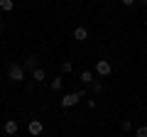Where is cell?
Returning <instances> with one entry per match:
<instances>
[{
	"instance_id": "cell-17",
	"label": "cell",
	"mask_w": 147,
	"mask_h": 137,
	"mask_svg": "<svg viewBox=\"0 0 147 137\" xmlns=\"http://www.w3.org/2000/svg\"><path fill=\"white\" fill-rule=\"evenodd\" d=\"M120 3H123V5H125V7H130V5H135L137 0H120Z\"/></svg>"
},
{
	"instance_id": "cell-9",
	"label": "cell",
	"mask_w": 147,
	"mask_h": 137,
	"mask_svg": "<svg viewBox=\"0 0 147 137\" xmlns=\"http://www.w3.org/2000/svg\"><path fill=\"white\" fill-rule=\"evenodd\" d=\"M0 7H3L5 12H12L15 10V0H0Z\"/></svg>"
},
{
	"instance_id": "cell-12",
	"label": "cell",
	"mask_w": 147,
	"mask_h": 137,
	"mask_svg": "<svg viewBox=\"0 0 147 137\" xmlns=\"http://www.w3.org/2000/svg\"><path fill=\"white\" fill-rule=\"evenodd\" d=\"M81 81H84V83H91V81H93V74H91V71H81Z\"/></svg>"
},
{
	"instance_id": "cell-4",
	"label": "cell",
	"mask_w": 147,
	"mask_h": 137,
	"mask_svg": "<svg viewBox=\"0 0 147 137\" xmlns=\"http://www.w3.org/2000/svg\"><path fill=\"white\" fill-rule=\"evenodd\" d=\"M27 130H30V135H32V137H39V135L44 132V125H42V120H37V118H34V120H30Z\"/></svg>"
},
{
	"instance_id": "cell-11",
	"label": "cell",
	"mask_w": 147,
	"mask_h": 137,
	"mask_svg": "<svg viewBox=\"0 0 147 137\" xmlns=\"http://www.w3.org/2000/svg\"><path fill=\"white\" fill-rule=\"evenodd\" d=\"M91 93H93V95H98L100 93V91H103V83H100V81H91Z\"/></svg>"
},
{
	"instance_id": "cell-18",
	"label": "cell",
	"mask_w": 147,
	"mask_h": 137,
	"mask_svg": "<svg viewBox=\"0 0 147 137\" xmlns=\"http://www.w3.org/2000/svg\"><path fill=\"white\" fill-rule=\"evenodd\" d=\"M0 34H3V20H0Z\"/></svg>"
},
{
	"instance_id": "cell-3",
	"label": "cell",
	"mask_w": 147,
	"mask_h": 137,
	"mask_svg": "<svg viewBox=\"0 0 147 137\" xmlns=\"http://www.w3.org/2000/svg\"><path fill=\"white\" fill-rule=\"evenodd\" d=\"M96 74L103 76V79L110 76V74H113V64H110L108 59H98V61H96Z\"/></svg>"
},
{
	"instance_id": "cell-13",
	"label": "cell",
	"mask_w": 147,
	"mask_h": 137,
	"mask_svg": "<svg viewBox=\"0 0 147 137\" xmlns=\"http://www.w3.org/2000/svg\"><path fill=\"white\" fill-rule=\"evenodd\" d=\"M135 137H147V125H140L135 130Z\"/></svg>"
},
{
	"instance_id": "cell-14",
	"label": "cell",
	"mask_w": 147,
	"mask_h": 137,
	"mask_svg": "<svg viewBox=\"0 0 147 137\" xmlns=\"http://www.w3.org/2000/svg\"><path fill=\"white\" fill-rule=\"evenodd\" d=\"M71 68H74V64H71V61H64V64H61V71H64V74H69Z\"/></svg>"
},
{
	"instance_id": "cell-1",
	"label": "cell",
	"mask_w": 147,
	"mask_h": 137,
	"mask_svg": "<svg viewBox=\"0 0 147 137\" xmlns=\"http://www.w3.org/2000/svg\"><path fill=\"white\" fill-rule=\"evenodd\" d=\"M7 79L15 81V83H22V81H25V68H22V64L12 61L10 66H7Z\"/></svg>"
},
{
	"instance_id": "cell-15",
	"label": "cell",
	"mask_w": 147,
	"mask_h": 137,
	"mask_svg": "<svg viewBox=\"0 0 147 137\" xmlns=\"http://www.w3.org/2000/svg\"><path fill=\"white\" fill-rule=\"evenodd\" d=\"M86 105H88V108H91V110H96V105H98V103H96V98H93V95H91V98H88V100H86Z\"/></svg>"
},
{
	"instance_id": "cell-7",
	"label": "cell",
	"mask_w": 147,
	"mask_h": 137,
	"mask_svg": "<svg viewBox=\"0 0 147 137\" xmlns=\"http://www.w3.org/2000/svg\"><path fill=\"white\" fill-rule=\"evenodd\" d=\"M37 66H39V59H37V56H27L25 64H22V68H25V71H34Z\"/></svg>"
},
{
	"instance_id": "cell-2",
	"label": "cell",
	"mask_w": 147,
	"mask_h": 137,
	"mask_svg": "<svg viewBox=\"0 0 147 137\" xmlns=\"http://www.w3.org/2000/svg\"><path fill=\"white\" fill-rule=\"evenodd\" d=\"M84 95H86V91H74V93H66V95L61 98V108H74L81 98H84Z\"/></svg>"
},
{
	"instance_id": "cell-6",
	"label": "cell",
	"mask_w": 147,
	"mask_h": 137,
	"mask_svg": "<svg viewBox=\"0 0 147 137\" xmlns=\"http://www.w3.org/2000/svg\"><path fill=\"white\" fill-rule=\"evenodd\" d=\"M74 39L76 42H86L88 39V30L86 27H74Z\"/></svg>"
},
{
	"instance_id": "cell-8",
	"label": "cell",
	"mask_w": 147,
	"mask_h": 137,
	"mask_svg": "<svg viewBox=\"0 0 147 137\" xmlns=\"http://www.w3.org/2000/svg\"><path fill=\"white\" fill-rule=\"evenodd\" d=\"M32 79H34V83H42V81L47 79V71H44L42 66H37L34 71H32Z\"/></svg>"
},
{
	"instance_id": "cell-5",
	"label": "cell",
	"mask_w": 147,
	"mask_h": 137,
	"mask_svg": "<svg viewBox=\"0 0 147 137\" xmlns=\"http://www.w3.org/2000/svg\"><path fill=\"white\" fill-rule=\"evenodd\" d=\"M3 130H5V135H17V130H20V125H17V120H5V125H3Z\"/></svg>"
},
{
	"instance_id": "cell-16",
	"label": "cell",
	"mask_w": 147,
	"mask_h": 137,
	"mask_svg": "<svg viewBox=\"0 0 147 137\" xmlns=\"http://www.w3.org/2000/svg\"><path fill=\"white\" fill-rule=\"evenodd\" d=\"M120 127H123L125 132H130V130H132V122H130V120H123V125H120Z\"/></svg>"
},
{
	"instance_id": "cell-10",
	"label": "cell",
	"mask_w": 147,
	"mask_h": 137,
	"mask_svg": "<svg viewBox=\"0 0 147 137\" xmlns=\"http://www.w3.org/2000/svg\"><path fill=\"white\" fill-rule=\"evenodd\" d=\"M61 86H64V79H61V76H57V79H52L49 88H52V91H61Z\"/></svg>"
},
{
	"instance_id": "cell-19",
	"label": "cell",
	"mask_w": 147,
	"mask_h": 137,
	"mask_svg": "<svg viewBox=\"0 0 147 137\" xmlns=\"http://www.w3.org/2000/svg\"><path fill=\"white\" fill-rule=\"evenodd\" d=\"M140 3H142V5H147V0H140Z\"/></svg>"
},
{
	"instance_id": "cell-20",
	"label": "cell",
	"mask_w": 147,
	"mask_h": 137,
	"mask_svg": "<svg viewBox=\"0 0 147 137\" xmlns=\"http://www.w3.org/2000/svg\"><path fill=\"white\" fill-rule=\"evenodd\" d=\"M0 103H3V98H0Z\"/></svg>"
}]
</instances>
